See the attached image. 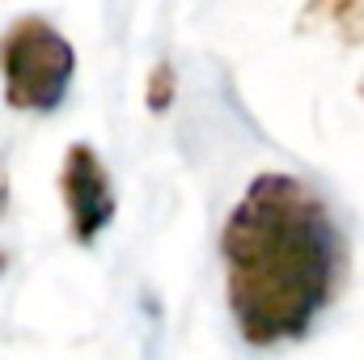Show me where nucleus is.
<instances>
[{"label":"nucleus","mask_w":364,"mask_h":360,"mask_svg":"<svg viewBox=\"0 0 364 360\" xmlns=\"http://www.w3.org/2000/svg\"><path fill=\"white\" fill-rule=\"evenodd\" d=\"M174 90H178V81H174V64H170V60H157L153 73H149V85H144V102H149V110L166 115L170 102H174Z\"/></svg>","instance_id":"5"},{"label":"nucleus","mask_w":364,"mask_h":360,"mask_svg":"<svg viewBox=\"0 0 364 360\" xmlns=\"http://www.w3.org/2000/svg\"><path fill=\"white\" fill-rule=\"evenodd\" d=\"M60 195L68 208L73 242L81 246L97 242V233L114 221V186H110L102 157L93 153V144H68L64 166H60Z\"/></svg>","instance_id":"3"},{"label":"nucleus","mask_w":364,"mask_h":360,"mask_svg":"<svg viewBox=\"0 0 364 360\" xmlns=\"http://www.w3.org/2000/svg\"><path fill=\"white\" fill-rule=\"evenodd\" d=\"M73 73H77V51L47 17L26 13L0 30V81H4V102L13 110H34V115L55 110L68 97Z\"/></svg>","instance_id":"2"},{"label":"nucleus","mask_w":364,"mask_h":360,"mask_svg":"<svg viewBox=\"0 0 364 360\" xmlns=\"http://www.w3.org/2000/svg\"><path fill=\"white\" fill-rule=\"evenodd\" d=\"M301 34H335L343 47L364 43V0H305Z\"/></svg>","instance_id":"4"},{"label":"nucleus","mask_w":364,"mask_h":360,"mask_svg":"<svg viewBox=\"0 0 364 360\" xmlns=\"http://www.w3.org/2000/svg\"><path fill=\"white\" fill-rule=\"evenodd\" d=\"M220 255L233 322L255 348L309 335L348 271V242L326 199L292 174H259L246 186L225 221Z\"/></svg>","instance_id":"1"}]
</instances>
